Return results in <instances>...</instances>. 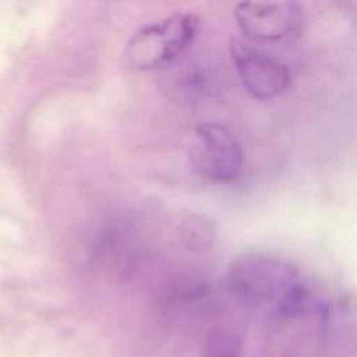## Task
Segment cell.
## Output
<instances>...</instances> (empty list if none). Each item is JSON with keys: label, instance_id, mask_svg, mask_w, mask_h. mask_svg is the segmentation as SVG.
Here are the masks:
<instances>
[{"label": "cell", "instance_id": "3957f363", "mask_svg": "<svg viewBox=\"0 0 357 357\" xmlns=\"http://www.w3.org/2000/svg\"><path fill=\"white\" fill-rule=\"evenodd\" d=\"M188 159L204 178L233 183L241 173L244 155L234 134L219 123H202L192 131Z\"/></svg>", "mask_w": 357, "mask_h": 357}, {"label": "cell", "instance_id": "52a82bcc", "mask_svg": "<svg viewBox=\"0 0 357 357\" xmlns=\"http://www.w3.org/2000/svg\"><path fill=\"white\" fill-rule=\"evenodd\" d=\"M243 340L236 329L220 326L212 329L205 340L204 357H241Z\"/></svg>", "mask_w": 357, "mask_h": 357}, {"label": "cell", "instance_id": "277c9868", "mask_svg": "<svg viewBox=\"0 0 357 357\" xmlns=\"http://www.w3.org/2000/svg\"><path fill=\"white\" fill-rule=\"evenodd\" d=\"M233 15L250 43L283 40L304 22L303 6L296 1H241Z\"/></svg>", "mask_w": 357, "mask_h": 357}, {"label": "cell", "instance_id": "6da1fadb", "mask_svg": "<svg viewBox=\"0 0 357 357\" xmlns=\"http://www.w3.org/2000/svg\"><path fill=\"white\" fill-rule=\"evenodd\" d=\"M298 280L300 273L293 264L265 254L241 255L231 261L226 272L227 291L252 308L275 305Z\"/></svg>", "mask_w": 357, "mask_h": 357}, {"label": "cell", "instance_id": "8992f818", "mask_svg": "<svg viewBox=\"0 0 357 357\" xmlns=\"http://www.w3.org/2000/svg\"><path fill=\"white\" fill-rule=\"evenodd\" d=\"M178 238L188 251H208L218 238L216 223L202 213L187 215L178 225Z\"/></svg>", "mask_w": 357, "mask_h": 357}, {"label": "cell", "instance_id": "7a4b0ae2", "mask_svg": "<svg viewBox=\"0 0 357 357\" xmlns=\"http://www.w3.org/2000/svg\"><path fill=\"white\" fill-rule=\"evenodd\" d=\"M198 31V18L188 13H176L139 29L127 43L124 64L132 70L160 68L178 59L192 43Z\"/></svg>", "mask_w": 357, "mask_h": 357}, {"label": "cell", "instance_id": "5b68a950", "mask_svg": "<svg viewBox=\"0 0 357 357\" xmlns=\"http://www.w3.org/2000/svg\"><path fill=\"white\" fill-rule=\"evenodd\" d=\"M230 54L245 91L266 100L280 95L290 84L287 66L275 56L252 46L248 40L231 38Z\"/></svg>", "mask_w": 357, "mask_h": 357}]
</instances>
